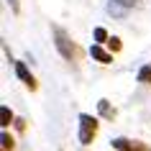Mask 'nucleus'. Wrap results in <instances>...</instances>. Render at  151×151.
<instances>
[{
    "label": "nucleus",
    "instance_id": "nucleus-1",
    "mask_svg": "<svg viewBox=\"0 0 151 151\" xmlns=\"http://www.w3.org/2000/svg\"><path fill=\"white\" fill-rule=\"evenodd\" d=\"M54 39H56L54 44H56V49H59V54H62L67 62H74V59H77V46L69 41V36H67L62 28H54Z\"/></svg>",
    "mask_w": 151,
    "mask_h": 151
},
{
    "label": "nucleus",
    "instance_id": "nucleus-2",
    "mask_svg": "<svg viewBox=\"0 0 151 151\" xmlns=\"http://www.w3.org/2000/svg\"><path fill=\"white\" fill-rule=\"evenodd\" d=\"M95 133H97V118H92V115H87V113H82V115H80V143H82V146L92 143Z\"/></svg>",
    "mask_w": 151,
    "mask_h": 151
},
{
    "label": "nucleus",
    "instance_id": "nucleus-3",
    "mask_svg": "<svg viewBox=\"0 0 151 151\" xmlns=\"http://www.w3.org/2000/svg\"><path fill=\"white\" fill-rule=\"evenodd\" d=\"M16 64V74H18V80L23 82L26 87H31V90H36V80H33V74L28 72V67H26L23 62H13Z\"/></svg>",
    "mask_w": 151,
    "mask_h": 151
},
{
    "label": "nucleus",
    "instance_id": "nucleus-4",
    "mask_svg": "<svg viewBox=\"0 0 151 151\" xmlns=\"http://www.w3.org/2000/svg\"><path fill=\"white\" fill-rule=\"evenodd\" d=\"M90 56H92L95 62H100V64H110L113 62V54H110V51H105L100 44H92V46H90Z\"/></svg>",
    "mask_w": 151,
    "mask_h": 151
},
{
    "label": "nucleus",
    "instance_id": "nucleus-5",
    "mask_svg": "<svg viewBox=\"0 0 151 151\" xmlns=\"http://www.w3.org/2000/svg\"><path fill=\"white\" fill-rule=\"evenodd\" d=\"M128 10H131V8H128L123 0H110V3H108V13H110V16H115V18H126Z\"/></svg>",
    "mask_w": 151,
    "mask_h": 151
},
{
    "label": "nucleus",
    "instance_id": "nucleus-6",
    "mask_svg": "<svg viewBox=\"0 0 151 151\" xmlns=\"http://www.w3.org/2000/svg\"><path fill=\"white\" fill-rule=\"evenodd\" d=\"M97 108H100V115H103V118H108V120L115 118V108H110V103H108V100H100V103H97Z\"/></svg>",
    "mask_w": 151,
    "mask_h": 151
},
{
    "label": "nucleus",
    "instance_id": "nucleus-7",
    "mask_svg": "<svg viewBox=\"0 0 151 151\" xmlns=\"http://www.w3.org/2000/svg\"><path fill=\"white\" fill-rule=\"evenodd\" d=\"M10 120H13V113H10L8 105H3V108H0V126L8 128V126H10Z\"/></svg>",
    "mask_w": 151,
    "mask_h": 151
},
{
    "label": "nucleus",
    "instance_id": "nucleus-8",
    "mask_svg": "<svg viewBox=\"0 0 151 151\" xmlns=\"http://www.w3.org/2000/svg\"><path fill=\"white\" fill-rule=\"evenodd\" d=\"M0 141H3V151H13V146H16L13 136L8 133V128H3V136H0Z\"/></svg>",
    "mask_w": 151,
    "mask_h": 151
},
{
    "label": "nucleus",
    "instance_id": "nucleus-9",
    "mask_svg": "<svg viewBox=\"0 0 151 151\" xmlns=\"http://www.w3.org/2000/svg\"><path fill=\"white\" fill-rule=\"evenodd\" d=\"M131 143H133V141H128V138L118 136V138H113V149H118V151H128V149H131Z\"/></svg>",
    "mask_w": 151,
    "mask_h": 151
},
{
    "label": "nucleus",
    "instance_id": "nucleus-10",
    "mask_svg": "<svg viewBox=\"0 0 151 151\" xmlns=\"http://www.w3.org/2000/svg\"><path fill=\"white\" fill-rule=\"evenodd\" d=\"M138 82L151 85V64H146V67H141V69H138Z\"/></svg>",
    "mask_w": 151,
    "mask_h": 151
},
{
    "label": "nucleus",
    "instance_id": "nucleus-11",
    "mask_svg": "<svg viewBox=\"0 0 151 151\" xmlns=\"http://www.w3.org/2000/svg\"><path fill=\"white\" fill-rule=\"evenodd\" d=\"M92 36H95V44H108V39H110V36H108V31H105L103 26H97Z\"/></svg>",
    "mask_w": 151,
    "mask_h": 151
},
{
    "label": "nucleus",
    "instance_id": "nucleus-12",
    "mask_svg": "<svg viewBox=\"0 0 151 151\" xmlns=\"http://www.w3.org/2000/svg\"><path fill=\"white\" fill-rule=\"evenodd\" d=\"M108 46H110V51H120V39L118 36H110L108 39Z\"/></svg>",
    "mask_w": 151,
    "mask_h": 151
},
{
    "label": "nucleus",
    "instance_id": "nucleus-13",
    "mask_svg": "<svg viewBox=\"0 0 151 151\" xmlns=\"http://www.w3.org/2000/svg\"><path fill=\"white\" fill-rule=\"evenodd\" d=\"M128 151H151V149H149V146H146V143H141V141H133V143H131V149H128Z\"/></svg>",
    "mask_w": 151,
    "mask_h": 151
},
{
    "label": "nucleus",
    "instance_id": "nucleus-14",
    "mask_svg": "<svg viewBox=\"0 0 151 151\" xmlns=\"http://www.w3.org/2000/svg\"><path fill=\"white\" fill-rule=\"evenodd\" d=\"M8 5H10L13 10H16V13H18V0H8Z\"/></svg>",
    "mask_w": 151,
    "mask_h": 151
}]
</instances>
